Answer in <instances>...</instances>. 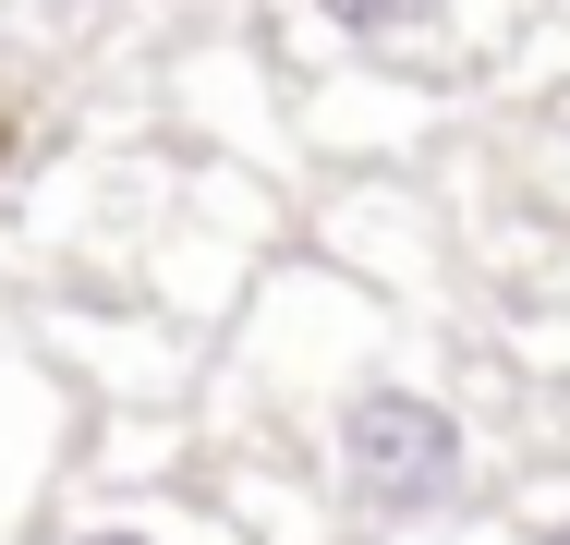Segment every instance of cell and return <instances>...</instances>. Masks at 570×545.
<instances>
[{
  "mask_svg": "<svg viewBox=\"0 0 570 545\" xmlns=\"http://www.w3.org/2000/svg\"><path fill=\"white\" fill-rule=\"evenodd\" d=\"M86 545H158V534H121V522H110V534H86Z\"/></svg>",
  "mask_w": 570,
  "mask_h": 545,
  "instance_id": "3957f363",
  "label": "cell"
},
{
  "mask_svg": "<svg viewBox=\"0 0 570 545\" xmlns=\"http://www.w3.org/2000/svg\"><path fill=\"white\" fill-rule=\"evenodd\" d=\"M341 485L376 509V522H425L461 497V425L450 400L425 388H364L341 400Z\"/></svg>",
  "mask_w": 570,
  "mask_h": 545,
  "instance_id": "6da1fadb",
  "label": "cell"
},
{
  "mask_svg": "<svg viewBox=\"0 0 570 545\" xmlns=\"http://www.w3.org/2000/svg\"><path fill=\"white\" fill-rule=\"evenodd\" d=\"M547 545H570V522H559V534H547Z\"/></svg>",
  "mask_w": 570,
  "mask_h": 545,
  "instance_id": "277c9868",
  "label": "cell"
},
{
  "mask_svg": "<svg viewBox=\"0 0 570 545\" xmlns=\"http://www.w3.org/2000/svg\"><path fill=\"white\" fill-rule=\"evenodd\" d=\"M316 12H328L341 37H389V24H401V0H316Z\"/></svg>",
  "mask_w": 570,
  "mask_h": 545,
  "instance_id": "7a4b0ae2",
  "label": "cell"
}]
</instances>
